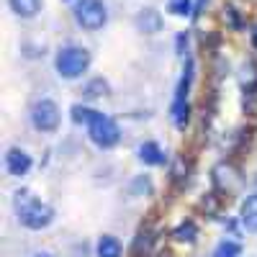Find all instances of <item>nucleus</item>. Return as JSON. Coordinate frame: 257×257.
I'll return each mask as SVG.
<instances>
[{
	"instance_id": "f257e3e1",
	"label": "nucleus",
	"mask_w": 257,
	"mask_h": 257,
	"mask_svg": "<svg viewBox=\"0 0 257 257\" xmlns=\"http://www.w3.org/2000/svg\"><path fill=\"white\" fill-rule=\"evenodd\" d=\"M16 211H18V221L24 224L26 229H47L54 219V211L52 206L41 203L39 198H34V193L29 190H18L16 193Z\"/></svg>"
},
{
	"instance_id": "f03ea898",
	"label": "nucleus",
	"mask_w": 257,
	"mask_h": 257,
	"mask_svg": "<svg viewBox=\"0 0 257 257\" xmlns=\"http://www.w3.org/2000/svg\"><path fill=\"white\" fill-rule=\"evenodd\" d=\"M54 67H57V75L64 77V80H77L88 72L90 67V52L82 49V47H62L57 52V59H54Z\"/></svg>"
},
{
	"instance_id": "7ed1b4c3",
	"label": "nucleus",
	"mask_w": 257,
	"mask_h": 257,
	"mask_svg": "<svg viewBox=\"0 0 257 257\" xmlns=\"http://www.w3.org/2000/svg\"><path fill=\"white\" fill-rule=\"evenodd\" d=\"M75 21L88 31L103 29L105 21H108L105 3L103 0H75Z\"/></svg>"
},
{
	"instance_id": "20e7f679",
	"label": "nucleus",
	"mask_w": 257,
	"mask_h": 257,
	"mask_svg": "<svg viewBox=\"0 0 257 257\" xmlns=\"http://www.w3.org/2000/svg\"><path fill=\"white\" fill-rule=\"evenodd\" d=\"M88 134H90L93 144H98L100 149H111V147H116L118 139H121V128H118V123H116L111 116L95 113L93 121L88 123Z\"/></svg>"
},
{
	"instance_id": "39448f33",
	"label": "nucleus",
	"mask_w": 257,
	"mask_h": 257,
	"mask_svg": "<svg viewBox=\"0 0 257 257\" xmlns=\"http://www.w3.org/2000/svg\"><path fill=\"white\" fill-rule=\"evenodd\" d=\"M31 123L39 132H54L59 126V105L49 98H41L31 108Z\"/></svg>"
},
{
	"instance_id": "423d86ee",
	"label": "nucleus",
	"mask_w": 257,
	"mask_h": 257,
	"mask_svg": "<svg viewBox=\"0 0 257 257\" xmlns=\"http://www.w3.org/2000/svg\"><path fill=\"white\" fill-rule=\"evenodd\" d=\"M6 170L13 178L26 175L31 170V155L26 152V149H21V147H11L6 152Z\"/></svg>"
},
{
	"instance_id": "0eeeda50",
	"label": "nucleus",
	"mask_w": 257,
	"mask_h": 257,
	"mask_svg": "<svg viewBox=\"0 0 257 257\" xmlns=\"http://www.w3.org/2000/svg\"><path fill=\"white\" fill-rule=\"evenodd\" d=\"M134 24H137V29L144 31V34H157V31L162 29V16H160L155 8H142V11L137 13V18H134Z\"/></svg>"
},
{
	"instance_id": "6e6552de",
	"label": "nucleus",
	"mask_w": 257,
	"mask_h": 257,
	"mask_svg": "<svg viewBox=\"0 0 257 257\" xmlns=\"http://www.w3.org/2000/svg\"><path fill=\"white\" fill-rule=\"evenodd\" d=\"M137 155H139V160H142L144 165H162V162H165V152H162V147H160L157 142H144V144H139Z\"/></svg>"
},
{
	"instance_id": "1a4fd4ad",
	"label": "nucleus",
	"mask_w": 257,
	"mask_h": 257,
	"mask_svg": "<svg viewBox=\"0 0 257 257\" xmlns=\"http://www.w3.org/2000/svg\"><path fill=\"white\" fill-rule=\"evenodd\" d=\"M8 6L21 18H34L41 11V0H8Z\"/></svg>"
},
{
	"instance_id": "9d476101",
	"label": "nucleus",
	"mask_w": 257,
	"mask_h": 257,
	"mask_svg": "<svg viewBox=\"0 0 257 257\" xmlns=\"http://www.w3.org/2000/svg\"><path fill=\"white\" fill-rule=\"evenodd\" d=\"M242 224L247 231H257V193L242 203Z\"/></svg>"
},
{
	"instance_id": "9b49d317",
	"label": "nucleus",
	"mask_w": 257,
	"mask_h": 257,
	"mask_svg": "<svg viewBox=\"0 0 257 257\" xmlns=\"http://www.w3.org/2000/svg\"><path fill=\"white\" fill-rule=\"evenodd\" d=\"M98 257H121V242L111 234H103L98 239Z\"/></svg>"
},
{
	"instance_id": "f8f14e48",
	"label": "nucleus",
	"mask_w": 257,
	"mask_h": 257,
	"mask_svg": "<svg viewBox=\"0 0 257 257\" xmlns=\"http://www.w3.org/2000/svg\"><path fill=\"white\" fill-rule=\"evenodd\" d=\"M173 237L178 239V242H196V237H198V226L193 224V221H183L175 231H173Z\"/></svg>"
},
{
	"instance_id": "ddd939ff",
	"label": "nucleus",
	"mask_w": 257,
	"mask_h": 257,
	"mask_svg": "<svg viewBox=\"0 0 257 257\" xmlns=\"http://www.w3.org/2000/svg\"><path fill=\"white\" fill-rule=\"evenodd\" d=\"M213 257H242V247L237 242H231V239H224V242L216 244Z\"/></svg>"
},
{
	"instance_id": "4468645a",
	"label": "nucleus",
	"mask_w": 257,
	"mask_h": 257,
	"mask_svg": "<svg viewBox=\"0 0 257 257\" xmlns=\"http://www.w3.org/2000/svg\"><path fill=\"white\" fill-rule=\"evenodd\" d=\"M88 98H100V95H105L108 93V82H105L103 77H95V80H90L88 85H85V90H82Z\"/></svg>"
},
{
	"instance_id": "2eb2a0df",
	"label": "nucleus",
	"mask_w": 257,
	"mask_h": 257,
	"mask_svg": "<svg viewBox=\"0 0 257 257\" xmlns=\"http://www.w3.org/2000/svg\"><path fill=\"white\" fill-rule=\"evenodd\" d=\"M95 113H98V111L88 108V105H72V121H75V123H85V126H88Z\"/></svg>"
},
{
	"instance_id": "dca6fc26",
	"label": "nucleus",
	"mask_w": 257,
	"mask_h": 257,
	"mask_svg": "<svg viewBox=\"0 0 257 257\" xmlns=\"http://www.w3.org/2000/svg\"><path fill=\"white\" fill-rule=\"evenodd\" d=\"M173 16H190V0H170Z\"/></svg>"
},
{
	"instance_id": "f3484780",
	"label": "nucleus",
	"mask_w": 257,
	"mask_h": 257,
	"mask_svg": "<svg viewBox=\"0 0 257 257\" xmlns=\"http://www.w3.org/2000/svg\"><path fill=\"white\" fill-rule=\"evenodd\" d=\"M183 44H188V36H185V34L178 36V49H180V54H183Z\"/></svg>"
},
{
	"instance_id": "a211bd4d",
	"label": "nucleus",
	"mask_w": 257,
	"mask_h": 257,
	"mask_svg": "<svg viewBox=\"0 0 257 257\" xmlns=\"http://www.w3.org/2000/svg\"><path fill=\"white\" fill-rule=\"evenodd\" d=\"M252 44H254V47H257V29H254V31H252Z\"/></svg>"
},
{
	"instance_id": "6ab92c4d",
	"label": "nucleus",
	"mask_w": 257,
	"mask_h": 257,
	"mask_svg": "<svg viewBox=\"0 0 257 257\" xmlns=\"http://www.w3.org/2000/svg\"><path fill=\"white\" fill-rule=\"evenodd\" d=\"M36 257H49V254H36Z\"/></svg>"
}]
</instances>
